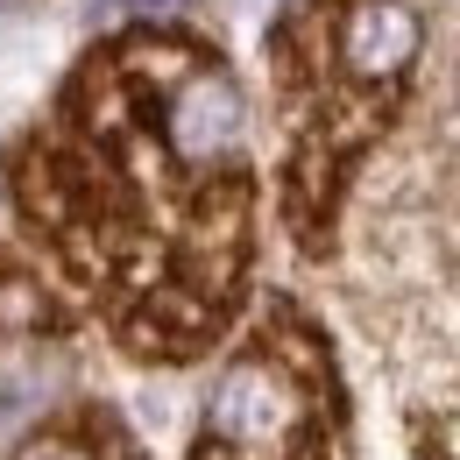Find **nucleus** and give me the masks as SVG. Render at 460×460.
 <instances>
[{"instance_id": "nucleus-2", "label": "nucleus", "mask_w": 460, "mask_h": 460, "mask_svg": "<svg viewBox=\"0 0 460 460\" xmlns=\"http://www.w3.org/2000/svg\"><path fill=\"white\" fill-rule=\"evenodd\" d=\"M411 58L418 14L403 0H305L277 22L270 71L284 100V220L305 248L326 241L354 156L397 114Z\"/></svg>"}, {"instance_id": "nucleus-1", "label": "nucleus", "mask_w": 460, "mask_h": 460, "mask_svg": "<svg viewBox=\"0 0 460 460\" xmlns=\"http://www.w3.org/2000/svg\"><path fill=\"white\" fill-rule=\"evenodd\" d=\"M7 199L36 248L100 297L120 347L184 361L220 333L255 248L241 85L184 29H128L7 149Z\"/></svg>"}, {"instance_id": "nucleus-3", "label": "nucleus", "mask_w": 460, "mask_h": 460, "mask_svg": "<svg viewBox=\"0 0 460 460\" xmlns=\"http://www.w3.org/2000/svg\"><path fill=\"white\" fill-rule=\"evenodd\" d=\"M191 460H341L333 361L290 305H277L255 347L227 361Z\"/></svg>"}, {"instance_id": "nucleus-4", "label": "nucleus", "mask_w": 460, "mask_h": 460, "mask_svg": "<svg viewBox=\"0 0 460 460\" xmlns=\"http://www.w3.org/2000/svg\"><path fill=\"white\" fill-rule=\"evenodd\" d=\"M64 312H58V297L36 284L7 248H0V333H50Z\"/></svg>"}]
</instances>
